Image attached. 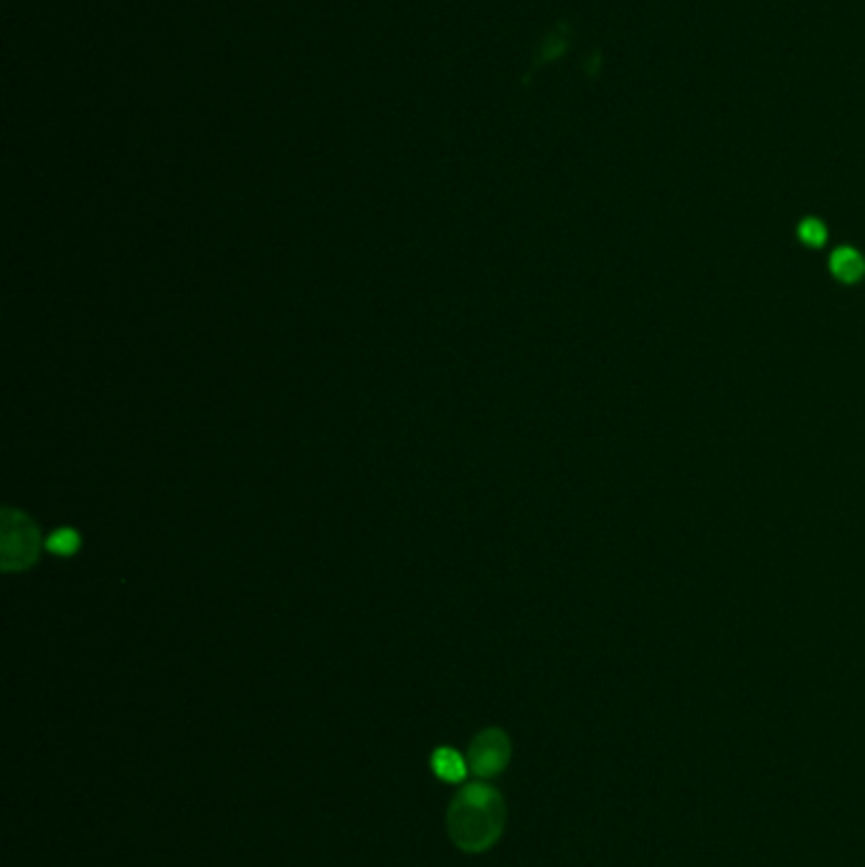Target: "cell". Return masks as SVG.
<instances>
[{
  "mask_svg": "<svg viewBox=\"0 0 865 867\" xmlns=\"http://www.w3.org/2000/svg\"><path fill=\"white\" fill-rule=\"evenodd\" d=\"M506 819V800L496 786L467 784L449 802L447 832L462 853L480 855L503 837Z\"/></svg>",
  "mask_w": 865,
  "mask_h": 867,
  "instance_id": "cell-1",
  "label": "cell"
},
{
  "mask_svg": "<svg viewBox=\"0 0 865 867\" xmlns=\"http://www.w3.org/2000/svg\"><path fill=\"white\" fill-rule=\"evenodd\" d=\"M513 745H510L508 733L503 728H486L475 735L470 749H467V764L470 771L480 779L500 776L510 764Z\"/></svg>",
  "mask_w": 865,
  "mask_h": 867,
  "instance_id": "cell-2",
  "label": "cell"
},
{
  "mask_svg": "<svg viewBox=\"0 0 865 867\" xmlns=\"http://www.w3.org/2000/svg\"><path fill=\"white\" fill-rule=\"evenodd\" d=\"M37 527L23 513L3 510V568H25L37 558Z\"/></svg>",
  "mask_w": 865,
  "mask_h": 867,
  "instance_id": "cell-3",
  "label": "cell"
},
{
  "mask_svg": "<svg viewBox=\"0 0 865 867\" xmlns=\"http://www.w3.org/2000/svg\"><path fill=\"white\" fill-rule=\"evenodd\" d=\"M830 272H833L837 282L855 284L861 282L865 274V259L858 249L841 247L833 251V257H830Z\"/></svg>",
  "mask_w": 865,
  "mask_h": 867,
  "instance_id": "cell-4",
  "label": "cell"
},
{
  "mask_svg": "<svg viewBox=\"0 0 865 867\" xmlns=\"http://www.w3.org/2000/svg\"><path fill=\"white\" fill-rule=\"evenodd\" d=\"M431 769H435V774L442 779V782L460 784L467 776V771H470V764H467V759H462L460 751L449 749V745H439V749L431 753Z\"/></svg>",
  "mask_w": 865,
  "mask_h": 867,
  "instance_id": "cell-5",
  "label": "cell"
},
{
  "mask_svg": "<svg viewBox=\"0 0 865 867\" xmlns=\"http://www.w3.org/2000/svg\"><path fill=\"white\" fill-rule=\"evenodd\" d=\"M798 237L804 247L823 249L827 244V227L820 219H815V216H810V219L800 221Z\"/></svg>",
  "mask_w": 865,
  "mask_h": 867,
  "instance_id": "cell-6",
  "label": "cell"
},
{
  "mask_svg": "<svg viewBox=\"0 0 865 867\" xmlns=\"http://www.w3.org/2000/svg\"><path fill=\"white\" fill-rule=\"evenodd\" d=\"M46 549L56 556H72V553L80 549V535L72 527H62V531H54L49 535Z\"/></svg>",
  "mask_w": 865,
  "mask_h": 867,
  "instance_id": "cell-7",
  "label": "cell"
}]
</instances>
